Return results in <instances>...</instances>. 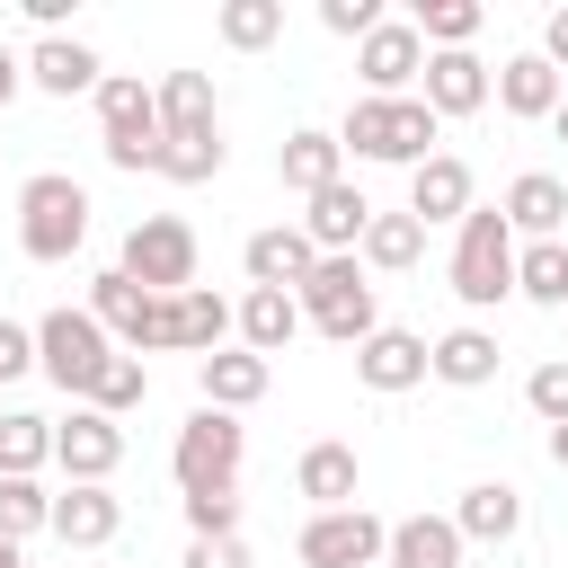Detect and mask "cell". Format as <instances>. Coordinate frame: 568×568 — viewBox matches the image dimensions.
<instances>
[{"mask_svg":"<svg viewBox=\"0 0 568 568\" xmlns=\"http://www.w3.org/2000/svg\"><path fill=\"white\" fill-rule=\"evenodd\" d=\"M435 133H444V115L426 98H355L346 124H337V142L355 160H382V169H426L435 160Z\"/></svg>","mask_w":568,"mask_h":568,"instance_id":"1","label":"cell"},{"mask_svg":"<svg viewBox=\"0 0 568 568\" xmlns=\"http://www.w3.org/2000/svg\"><path fill=\"white\" fill-rule=\"evenodd\" d=\"M444 275H453V302L462 311H497L515 293V222L497 204H470L462 231H453V266Z\"/></svg>","mask_w":568,"mask_h":568,"instance_id":"2","label":"cell"},{"mask_svg":"<svg viewBox=\"0 0 568 568\" xmlns=\"http://www.w3.org/2000/svg\"><path fill=\"white\" fill-rule=\"evenodd\" d=\"M80 240H89V186L62 178V169H36V178L18 186V248H27L36 266H62Z\"/></svg>","mask_w":568,"mask_h":568,"instance_id":"3","label":"cell"},{"mask_svg":"<svg viewBox=\"0 0 568 568\" xmlns=\"http://www.w3.org/2000/svg\"><path fill=\"white\" fill-rule=\"evenodd\" d=\"M115 355H124V346H115V337H106V328H98L89 311H71V302L36 320V373H44V382H53V390H62L71 408H80V399L98 390V373H106Z\"/></svg>","mask_w":568,"mask_h":568,"instance_id":"4","label":"cell"},{"mask_svg":"<svg viewBox=\"0 0 568 568\" xmlns=\"http://www.w3.org/2000/svg\"><path fill=\"white\" fill-rule=\"evenodd\" d=\"M98 142H106V169H160V98L133 80V71H106L98 80Z\"/></svg>","mask_w":568,"mask_h":568,"instance_id":"5","label":"cell"},{"mask_svg":"<svg viewBox=\"0 0 568 568\" xmlns=\"http://www.w3.org/2000/svg\"><path fill=\"white\" fill-rule=\"evenodd\" d=\"M240 453H248V426L231 408H195L169 444V470H178V497H204V488H240Z\"/></svg>","mask_w":568,"mask_h":568,"instance_id":"6","label":"cell"},{"mask_svg":"<svg viewBox=\"0 0 568 568\" xmlns=\"http://www.w3.org/2000/svg\"><path fill=\"white\" fill-rule=\"evenodd\" d=\"M293 302H302V320H311L320 337H337V346H364V337L382 328L373 284H364V266H355V257H320V266H311V284H302Z\"/></svg>","mask_w":568,"mask_h":568,"instance_id":"7","label":"cell"},{"mask_svg":"<svg viewBox=\"0 0 568 568\" xmlns=\"http://www.w3.org/2000/svg\"><path fill=\"white\" fill-rule=\"evenodd\" d=\"M142 293H160V302H178V293H195V231L178 222V213H142L133 231H124V257H115Z\"/></svg>","mask_w":568,"mask_h":568,"instance_id":"8","label":"cell"},{"mask_svg":"<svg viewBox=\"0 0 568 568\" xmlns=\"http://www.w3.org/2000/svg\"><path fill=\"white\" fill-rule=\"evenodd\" d=\"M89 320H98L124 355H169V302H160V293H142L124 266H106V275L89 284Z\"/></svg>","mask_w":568,"mask_h":568,"instance_id":"9","label":"cell"},{"mask_svg":"<svg viewBox=\"0 0 568 568\" xmlns=\"http://www.w3.org/2000/svg\"><path fill=\"white\" fill-rule=\"evenodd\" d=\"M293 550H302V568H382L390 524H382V515H364V506H337V515H311Z\"/></svg>","mask_w":568,"mask_h":568,"instance_id":"10","label":"cell"},{"mask_svg":"<svg viewBox=\"0 0 568 568\" xmlns=\"http://www.w3.org/2000/svg\"><path fill=\"white\" fill-rule=\"evenodd\" d=\"M355 71H364V98H417L426 80V36L408 18H382L364 44H355Z\"/></svg>","mask_w":568,"mask_h":568,"instance_id":"11","label":"cell"},{"mask_svg":"<svg viewBox=\"0 0 568 568\" xmlns=\"http://www.w3.org/2000/svg\"><path fill=\"white\" fill-rule=\"evenodd\" d=\"M53 462L71 470V488H106L124 462V426L106 408H71V417H53Z\"/></svg>","mask_w":568,"mask_h":568,"instance_id":"12","label":"cell"},{"mask_svg":"<svg viewBox=\"0 0 568 568\" xmlns=\"http://www.w3.org/2000/svg\"><path fill=\"white\" fill-rule=\"evenodd\" d=\"M240 266H248V284H266V293H302L311 266H320V248H311L302 222H266V231H248Z\"/></svg>","mask_w":568,"mask_h":568,"instance_id":"13","label":"cell"},{"mask_svg":"<svg viewBox=\"0 0 568 568\" xmlns=\"http://www.w3.org/2000/svg\"><path fill=\"white\" fill-rule=\"evenodd\" d=\"M426 373H435V346H426L417 328H373V337L355 346V382L382 390V399H390V390H417Z\"/></svg>","mask_w":568,"mask_h":568,"instance_id":"14","label":"cell"},{"mask_svg":"<svg viewBox=\"0 0 568 568\" xmlns=\"http://www.w3.org/2000/svg\"><path fill=\"white\" fill-rule=\"evenodd\" d=\"M302 231H311V248H320V257H355V248H364V231H373V204H364V186H355V178L320 186V195L302 204Z\"/></svg>","mask_w":568,"mask_h":568,"instance_id":"15","label":"cell"},{"mask_svg":"<svg viewBox=\"0 0 568 568\" xmlns=\"http://www.w3.org/2000/svg\"><path fill=\"white\" fill-rule=\"evenodd\" d=\"M27 80H36L44 98H98L106 62H98L80 36H36V53H27Z\"/></svg>","mask_w":568,"mask_h":568,"instance_id":"16","label":"cell"},{"mask_svg":"<svg viewBox=\"0 0 568 568\" xmlns=\"http://www.w3.org/2000/svg\"><path fill=\"white\" fill-rule=\"evenodd\" d=\"M417 98H426L435 115H479V106L497 98V80H488V62H479V53H426Z\"/></svg>","mask_w":568,"mask_h":568,"instance_id":"17","label":"cell"},{"mask_svg":"<svg viewBox=\"0 0 568 568\" xmlns=\"http://www.w3.org/2000/svg\"><path fill=\"white\" fill-rule=\"evenodd\" d=\"M231 328H240V311H231L213 284H195V293L169 302V355H195V364H204V355H222Z\"/></svg>","mask_w":568,"mask_h":568,"instance_id":"18","label":"cell"},{"mask_svg":"<svg viewBox=\"0 0 568 568\" xmlns=\"http://www.w3.org/2000/svg\"><path fill=\"white\" fill-rule=\"evenodd\" d=\"M559 98H568V80L541 62V44L532 53H506L497 62V106L506 115H524V124H541V115H559Z\"/></svg>","mask_w":568,"mask_h":568,"instance_id":"19","label":"cell"},{"mask_svg":"<svg viewBox=\"0 0 568 568\" xmlns=\"http://www.w3.org/2000/svg\"><path fill=\"white\" fill-rule=\"evenodd\" d=\"M275 178L311 204L320 186H337V178H346V142H337V133H320V124H302V133H284V151H275Z\"/></svg>","mask_w":568,"mask_h":568,"instance_id":"20","label":"cell"},{"mask_svg":"<svg viewBox=\"0 0 568 568\" xmlns=\"http://www.w3.org/2000/svg\"><path fill=\"white\" fill-rule=\"evenodd\" d=\"M470 204H479V195H470V169H462L453 151H435L426 169H408V213H417L426 231H435V222H453V231H462V213H470Z\"/></svg>","mask_w":568,"mask_h":568,"instance_id":"21","label":"cell"},{"mask_svg":"<svg viewBox=\"0 0 568 568\" xmlns=\"http://www.w3.org/2000/svg\"><path fill=\"white\" fill-rule=\"evenodd\" d=\"M293 488L320 506V515H337V506H355V488H364V462H355V444H311L302 462H293Z\"/></svg>","mask_w":568,"mask_h":568,"instance_id":"22","label":"cell"},{"mask_svg":"<svg viewBox=\"0 0 568 568\" xmlns=\"http://www.w3.org/2000/svg\"><path fill=\"white\" fill-rule=\"evenodd\" d=\"M497 213H506L524 240H559V222H568V178H550V169H524V178L497 195Z\"/></svg>","mask_w":568,"mask_h":568,"instance_id":"23","label":"cell"},{"mask_svg":"<svg viewBox=\"0 0 568 568\" xmlns=\"http://www.w3.org/2000/svg\"><path fill=\"white\" fill-rule=\"evenodd\" d=\"M115 532H124L115 488H62V497H53V541H71V550H106Z\"/></svg>","mask_w":568,"mask_h":568,"instance_id":"24","label":"cell"},{"mask_svg":"<svg viewBox=\"0 0 568 568\" xmlns=\"http://www.w3.org/2000/svg\"><path fill=\"white\" fill-rule=\"evenodd\" d=\"M453 532H462V541H515V532H524V488H506V479H470L462 506H453Z\"/></svg>","mask_w":568,"mask_h":568,"instance_id":"25","label":"cell"},{"mask_svg":"<svg viewBox=\"0 0 568 568\" xmlns=\"http://www.w3.org/2000/svg\"><path fill=\"white\" fill-rule=\"evenodd\" d=\"M462 550H470V541L453 532V515H399L382 568H462Z\"/></svg>","mask_w":568,"mask_h":568,"instance_id":"26","label":"cell"},{"mask_svg":"<svg viewBox=\"0 0 568 568\" xmlns=\"http://www.w3.org/2000/svg\"><path fill=\"white\" fill-rule=\"evenodd\" d=\"M195 390H204V408H248V399H266V355H248V346H222V355H204L195 364Z\"/></svg>","mask_w":568,"mask_h":568,"instance_id":"27","label":"cell"},{"mask_svg":"<svg viewBox=\"0 0 568 568\" xmlns=\"http://www.w3.org/2000/svg\"><path fill=\"white\" fill-rule=\"evenodd\" d=\"M293 337H302V302L248 284V293H240V346H248V355H284Z\"/></svg>","mask_w":568,"mask_h":568,"instance_id":"28","label":"cell"},{"mask_svg":"<svg viewBox=\"0 0 568 568\" xmlns=\"http://www.w3.org/2000/svg\"><path fill=\"white\" fill-rule=\"evenodd\" d=\"M435 382H453V390H488V382H497V337H488L479 320L444 328V337H435Z\"/></svg>","mask_w":568,"mask_h":568,"instance_id":"29","label":"cell"},{"mask_svg":"<svg viewBox=\"0 0 568 568\" xmlns=\"http://www.w3.org/2000/svg\"><path fill=\"white\" fill-rule=\"evenodd\" d=\"M44 462H53V417L0 408V479H36Z\"/></svg>","mask_w":568,"mask_h":568,"instance_id":"30","label":"cell"},{"mask_svg":"<svg viewBox=\"0 0 568 568\" xmlns=\"http://www.w3.org/2000/svg\"><path fill=\"white\" fill-rule=\"evenodd\" d=\"M408 27L426 36V53H470V36L488 27V9H479V0H417Z\"/></svg>","mask_w":568,"mask_h":568,"instance_id":"31","label":"cell"},{"mask_svg":"<svg viewBox=\"0 0 568 568\" xmlns=\"http://www.w3.org/2000/svg\"><path fill=\"white\" fill-rule=\"evenodd\" d=\"M515 293L541 311H568V240H532L515 248Z\"/></svg>","mask_w":568,"mask_h":568,"instance_id":"32","label":"cell"},{"mask_svg":"<svg viewBox=\"0 0 568 568\" xmlns=\"http://www.w3.org/2000/svg\"><path fill=\"white\" fill-rule=\"evenodd\" d=\"M364 266H382V275H399V266H417L426 257V222L417 213H373V231H364V248H355Z\"/></svg>","mask_w":568,"mask_h":568,"instance_id":"33","label":"cell"},{"mask_svg":"<svg viewBox=\"0 0 568 568\" xmlns=\"http://www.w3.org/2000/svg\"><path fill=\"white\" fill-rule=\"evenodd\" d=\"M151 98H160V133H204L213 124V80L204 71H169Z\"/></svg>","mask_w":568,"mask_h":568,"instance_id":"34","label":"cell"},{"mask_svg":"<svg viewBox=\"0 0 568 568\" xmlns=\"http://www.w3.org/2000/svg\"><path fill=\"white\" fill-rule=\"evenodd\" d=\"M160 178H169V186H204V178H222V124H204V133H169V142H160Z\"/></svg>","mask_w":568,"mask_h":568,"instance_id":"35","label":"cell"},{"mask_svg":"<svg viewBox=\"0 0 568 568\" xmlns=\"http://www.w3.org/2000/svg\"><path fill=\"white\" fill-rule=\"evenodd\" d=\"M213 27H222V44H231V53H266V44L284 36V0H222V18H213Z\"/></svg>","mask_w":568,"mask_h":568,"instance_id":"36","label":"cell"},{"mask_svg":"<svg viewBox=\"0 0 568 568\" xmlns=\"http://www.w3.org/2000/svg\"><path fill=\"white\" fill-rule=\"evenodd\" d=\"M27 532H53V497L44 479H0V541H27Z\"/></svg>","mask_w":568,"mask_h":568,"instance_id":"37","label":"cell"},{"mask_svg":"<svg viewBox=\"0 0 568 568\" xmlns=\"http://www.w3.org/2000/svg\"><path fill=\"white\" fill-rule=\"evenodd\" d=\"M142 399H151V364H142V355H115L80 408H106V417H124V408H142Z\"/></svg>","mask_w":568,"mask_h":568,"instance_id":"38","label":"cell"},{"mask_svg":"<svg viewBox=\"0 0 568 568\" xmlns=\"http://www.w3.org/2000/svg\"><path fill=\"white\" fill-rule=\"evenodd\" d=\"M524 399H532V417H541V426H568V355H550V364H532V382H524Z\"/></svg>","mask_w":568,"mask_h":568,"instance_id":"39","label":"cell"},{"mask_svg":"<svg viewBox=\"0 0 568 568\" xmlns=\"http://www.w3.org/2000/svg\"><path fill=\"white\" fill-rule=\"evenodd\" d=\"M186 524H195V541L240 532V488H204V497H186Z\"/></svg>","mask_w":568,"mask_h":568,"instance_id":"40","label":"cell"},{"mask_svg":"<svg viewBox=\"0 0 568 568\" xmlns=\"http://www.w3.org/2000/svg\"><path fill=\"white\" fill-rule=\"evenodd\" d=\"M320 27L346 36V44H364V36L382 27V9H373V0H320Z\"/></svg>","mask_w":568,"mask_h":568,"instance_id":"41","label":"cell"},{"mask_svg":"<svg viewBox=\"0 0 568 568\" xmlns=\"http://www.w3.org/2000/svg\"><path fill=\"white\" fill-rule=\"evenodd\" d=\"M27 373H36V328L0 320V382H27Z\"/></svg>","mask_w":568,"mask_h":568,"instance_id":"42","label":"cell"},{"mask_svg":"<svg viewBox=\"0 0 568 568\" xmlns=\"http://www.w3.org/2000/svg\"><path fill=\"white\" fill-rule=\"evenodd\" d=\"M186 568H248V541L222 532V541H186Z\"/></svg>","mask_w":568,"mask_h":568,"instance_id":"43","label":"cell"},{"mask_svg":"<svg viewBox=\"0 0 568 568\" xmlns=\"http://www.w3.org/2000/svg\"><path fill=\"white\" fill-rule=\"evenodd\" d=\"M541 62L568 80V9H550V18H541Z\"/></svg>","mask_w":568,"mask_h":568,"instance_id":"44","label":"cell"},{"mask_svg":"<svg viewBox=\"0 0 568 568\" xmlns=\"http://www.w3.org/2000/svg\"><path fill=\"white\" fill-rule=\"evenodd\" d=\"M18 80H27V62H18V53H9V44H0V106H9V98H18Z\"/></svg>","mask_w":568,"mask_h":568,"instance_id":"45","label":"cell"},{"mask_svg":"<svg viewBox=\"0 0 568 568\" xmlns=\"http://www.w3.org/2000/svg\"><path fill=\"white\" fill-rule=\"evenodd\" d=\"M550 462H559V470H568V426H550Z\"/></svg>","mask_w":568,"mask_h":568,"instance_id":"46","label":"cell"},{"mask_svg":"<svg viewBox=\"0 0 568 568\" xmlns=\"http://www.w3.org/2000/svg\"><path fill=\"white\" fill-rule=\"evenodd\" d=\"M0 568H27V559H18V541H0Z\"/></svg>","mask_w":568,"mask_h":568,"instance_id":"47","label":"cell"},{"mask_svg":"<svg viewBox=\"0 0 568 568\" xmlns=\"http://www.w3.org/2000/svg\"><path fill=\"white\" fill-rule=\"evenodd\" d=\"M550 124H559V142H568V98H559V115H550Z\"/></svg>","mask_w":568,"mask_h":568,"instance_id":"48","label":"cell"}]
</instances>
